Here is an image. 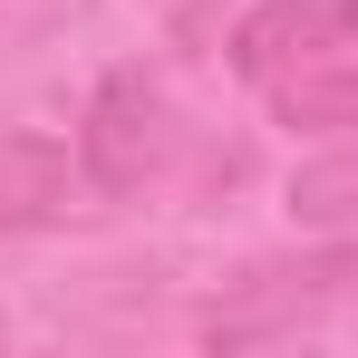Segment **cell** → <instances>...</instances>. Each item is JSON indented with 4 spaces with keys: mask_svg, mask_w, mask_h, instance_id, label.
I'll return each mask as SVG.
<instances>
[{
    "mask_svg": "<svg viewBox=\"0 0 358 358\" xmlns=\"http://www.w3.org/2000/svg\"><path fill=\"white\" fill-rule=\"evenodd\" d=\"M349 281H358V242H349V252H310V262H262V271H242L233 291L213 300L203 339H213V349L281 339V329H300V320H320Z\"/></svg>",
    "mask_w": 358,
    "mask_h": 358,
    "instance_id": "1",
    "label": "cell"
},
{
    "mask_svg": "<svg viewBox=\"0 0 358 358\" xmlns=\"http://www.w3.org/2000/svg\"><path fill=\"white\" fill-rule=\"evenodd\" d=\"M78 165L97 194H136V184L165 165V87L145 68H107L97 97H87V126H78Z\"/></svg>",
    "mask_w": 358,
    "mask_h": 358,
    "instance_id": "2",
    "label": "cell"
},
{
    "mask_svg": "<svg viewBox=\"0 0 358 358\" xmlns=\"http://www.w3.org/2000/svg\"><path fill=\"white\" fill-rule=\"evenodd\" d=\"M291 223H358V136L291 165Z\"/></svg>",
    "mask_w": 358,
    "mask_h": 358,
    "instance_id": "6",
    "label": "cell"
},
{
    "mask_svg": "<svg viewBox=\"0 0 358 358\" xmlns=\"http://www.w3.org/2000/svg\"><path fill=\"white\" fill-rule=\"evenodd\" d=\"M271 117L291 126V136H358V68L310 59L291 78H271Z\"/></svg>",
    "mask_w": 358,
    "mask_h": 358,
    "instance_id": "5",
    "label": "cell"
},
{
    "mask_svg": "<svg viewBox=\"0 0 358 358\" xmlns=\"http://www.w3.org/2000/svg\"><path fill=\"white\" fill-rule=\"evenodd\" d=\"M349 39H358V0H252L233 20V68L271 87V78L329 59V49H349Z\"/></svg>",
    "mask_w": 358,
    "mask_h": 358,
    "instance_id": "3",
    "label": "cell"
},
{
    "mask_svg": "<svg viewBox=\"0 0 358 358\" xmlns=\"http://www.w3.org/2000/svg\"><path fill=\"white\" fill-rule=\"evenodd\" d=\"M68 213V145L59 136H0V233H39Z\"/></svg>",
    "mask_w": 358,
    "mask_h": 358,
    "instance_id": "4",
    "label": "cell"
}]
</instances>
